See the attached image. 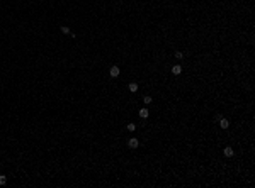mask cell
Instances as JSON below:
<instances>
[{
    "label": "cell",
    "instance_id": "obj_9",
    "mask_svg": "<svg viewBox=\"0 0 255 188\" xmlns=\"http://www.w3.org/2000/svg\"><path fill=\"white\" fill-rule=\"evenodd\" d=\"M5 183H7V176H5V174H0V186H4Z\"/></svg>",
    "mask_w": 255,
    "mask_h": 188
},
{
    "label": "cell",
    "instance_id": "obj_1",
    "mask_svg": "<svg viewBox=\"0 0 255 188\" xmlns=\"http://www.w3.org/2000/svg\"><path fill=\"white\" fill-rule=\"evenodd\" d=\"M138 146H140V141H138L136 137H131L129 141H128V147L129 149H138Z\"/></svg>",
    "mask_w": 255,
    "mask_h": 188
},
{
    "label": "cell",
    "instance_id": "obj_11",
    "mask_svg": "<svg viewBox=\"0 0 255 188\" xmlns=\"http://www.w3.org/2000/svg\"><path fill=\"white\" fill-rule=\"evenodd\" d=\"M175 59H184V53H180V51H175Z\"/></svg>",
    "mask_w": 255,
    "mask_h": 188
},
{
    "label": "cell",
    "instance_id": "obj_5",
    "mask_svg": "<svg viewBox=\"0 0 255 188\" xmlns=\"http://www.w3.org/2000/svg\"><path fill=\"white\" fill-rule=\"evenodd\" d=\"M128 90H129L131 93H136V92H138V83H136V82H131L129 86H128Z\"/></svg>",
    "mask_w": 255,
    "mask_h": 188
},
{
    "label": "cell",
    "instance_id": "obj_4",
    "mask_svg": "<svg viewBox=\"0 0 255 188\" xmlns=\"http://www.w3.org/2000/svg\"><path fill=\"white\" fill-rule=\"evenodd\" d=\"M223 153H225V156L226 158H231L235 154V151L233 149H231V146H226V147H225V151H223Z\"/></svg>",
    "mask_w": 255,
    "mask_h": 188
},
{
    "label": "cell",
    "instance_id": "obj_12",
    "mask_svg": "<svg viewBox=\"0 0 255 188\" xmlns=\"http://www.w3.org/2000/svg\"><path fill=\"white\" fill-rule=\"evenodd\" d=\"M60 29H61V32H63V34H70V29L66 27V25H61Z\"/></svg>",
    "mask_w": 255,
    "mask_h": 188
},
{
    "label": "cell",
    "instance_id": "obj_2",
    "mask_svg": "<svg viewBox=\"0 0 255 188\" xmlns=\"http://www.w3.org/2000/svg\"><path fill=\"white\" fill-rule=\"evenodd\" d=\"M119 73H121L119 66H111V70H109V75H111V78H117Z\"/></svg>",
    "mask_w": 255,
    "mask_h": 188
},
{
    "label": "cell",
    "instance_id": "obj_10",
    "mask_svg": "<svg viewBox=\"0 0 255 188\" xmlns=\"http://www.w3.org/2000/svg\"><path fill=\"white\" fill-rule=\"evenodd\" d=\"M143 102L146 103V105H150V103L153 102V98H151V95H146V97H145V98H143Z\"/></svg>",
    "mask_w": 255,
    "mask_h": 188
},
{
    "label": "cell",
    "instance_id": "obj_6",
    "mask_svg": "<svg viewBox=\"0 0 255 188\" xmlns=\"http://www.w3.org/2000/svg\"><path fill=\"white\" fill-rule=\"evenodd\" d=\"M172 73L173 75H180V73H182V66H180V64H173V66H172Z\"/></svg>",
    "mask_w": 255,
    "mask_h": 188
},
{
    "label": "cell",
    "instance_id": "obj_3",
    "mask_svg": "<svg viewBox=\"0 0 255 188\" xmlns=\"http://www.w3.org/2000/svg\"><path fill=\"white\" fill-rule=\"evenodd\" d=\"M218 122H219V127H221V129H228V127H230V120L225 119V117H221Z\"/></svg>",
    "mask_w": 255,
    "mask_h": 188
},
{
    "label": "cell",
    "instance_id": "obj_8",
    "mask_svg": "<svg viewBox=\"0 0 255 188\" xmlns=\"http://www.w3.org/2000/svg\"><path fill=\"white\" fill-rule=\"evenodd\" d=\"M128 131H129V132H134V131H136V124L129 122V124H128Z\"/></svg>",
    "mask_w": 255,
    "mask_h": 188
},
{
    "label": "cell",
    "instance_id": "obj_7",
    "mask_svg": "<svg viewBox=\"0 0 255 188\" xmlns=\"http://www.w3.org/2000/svg\"><path fill=\"white\" fill-rule=\"evenodd\" d=\"M148 115H150V110H148V109H141L140 110V117L141 119H146Z\"/></svg>",
    "mask_w": 255,
    "mask_h": 188
}]
</instances>
